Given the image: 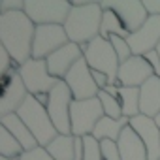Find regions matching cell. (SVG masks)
Wrapping results in <instances>:
<instances>
[{
    "mask_svg": "<svg viewBox=\"0 0 160 160\" xmlns=\"http://www.w3.org/2000/svg\"><path fill=\"white\" fill-rule=\"evenodd\" d=\"M36 25L27 17L25 12L0 13V45H2L15 64H25L32 58Z\"/></svg>",
    "mask_w": 160,
    "mask_h": 160,
    "instance_id": "obj_1",
    "label": "cell"
},
{
    "mask_svg": "<svg viewBox=\"0 0 160 160\" xmlns=\"http://www.w3.org/2000/svg\"><path fill=\"white\" fill-rule=\"evenodd\" d=\"M102 17H104V8L100 6V2H91L83 8H72L64 23L68 40L77 45L91 43L100 36Z\"/></svg>",
    "mask_w": 160,
    "mask_h": 160,
    "instance_id": "obj_2",
    "label": "cell"
},
{
    "mask_svg": "<svg viewBox=\"0 0 160 160\" xmlns=\"http://www.w3.org/2000/svg\"><path fill=\"white\" fill-rule=\"evenodd\" d=\"M17 115L28 126V130L36 138L40 147L47 149V145L58 136V132H57V128H55V124H53V121L47 113V108H43L32 94H28L25 104L19 108Z\"/></svg>",
    "mask_w": 160,
    "mask_h": 160,
    "instance_id": "obj_3",
    "label": "cell"
},
{
    "mask_svg": "<svg viewBox=\"0 0 160 160\" xmlns=\"http://www.w3.org/2000/svg\"><path fill=\"white\" fill-rule=\"evenodd\" d=\"M79 47H81L83 58L87 60L91 70L106 73L109 77V85H119L117 83V75H119L121 60H119V57H117V53H115L109 40H104L102 36H98L91 43L79 45Z\"/></svg>",
    "mask_w": 160,
    "mask_h": 160,
    "instance_id": "obj_4",
    "label": "cell"
},
{
    "mask_svg": "<svg viewBox=\"0 0 160 160\" xmlns=\"http://www.w3.org/2000/svg\"><path fill=\"white\" fill-rule=\"evenodd\" d=\"M72 12L70 0H27L25 13L36 25H62Z\"/></svg>",
    "mask_w": 160,
    "mask_h": 160,
    "instance_id": "obj_5",
    "label": "cell"
},
{
    "mask_svg": "<svg viewBox=\"0 0 160 160\" xmlns=\"http://www.w3.org/2000/svg\"><path fill=\"white\" fill-rule=\"evenodd\" d=\"M106 117L102 104L98 98L92 100H73L70 109V121H72V136L85 138L92 136L96 124Z\"/></svg>",
    "mask_w": 160,
    "mask_h": 160,
    "instance_id": "obj_6",
    "label": "cell"
},
{
    "mask_svg": "<svg viewBox=\"0 0 160 160\" xmlns=\"http://www.w3.org/2000/svg\"><path fill=\"white\" fill-rule=\"evenodd\" d=\"M73 94L66 81H58V85L49 92V104H47V113L57 128L58 134L70 136L72 134V121H70V109L73 102Z\"/></svg>",
    "mask_w": 160,
    "mask_h": 160,
    "instance_id": "obj_7",
    "label": "cell"
},
{
    "mask_svg": "<svg viewBox=\"0 0 160 160\" xmlns=\"http://www.w3.org/2000/svg\"><path fill=\"white\" fill-rule=\"evenodd\" d=\"M19 75L23 79V83L28 91V94L38 96V94H49L62 79H57L49 73L47 62L45 60H38V58H30L25 64L19 66Z\"/></svg>",
    "mask_w": 160,
    "mask_h": 160,
    "instance_id": "obj_8",
    "label": "cell"
},
{
    "mask_svg": "<svg viewBox=\"0 0 160 160\" xmlns=\"http://www.w3.org/2000/svg\"><path fill=\"white\" fill-rule=\"evenodd\" d=\"M70 43L68 34L62 25H42L36 27L34 34V43H32V58L45 60L51 57L55 51Z\"/></svg>",
    "mask_w": 160,
    "mask_h": 160,
    "instance_id": "obj_9",
    "label": "cell"
},
{
    "mask_svg": "<svg viewBox=\"0 0 160 160\" xmlns=\"http://www.w3.org/2000/svg\"><path fill=\"white\" fill-rule=\"evenodd\" d=\"M64 81L70 87V91H72V94H73L75 100H92V98H98L100 89L94 83L91 66L87 64L85 58L75 62V66L64 77Z\"/></svg>",
    "mask_w": 160,
    "mask_h": 160,
    "instance_id": "obj_10",
    "label": "cell"
},
{
    "mask_svg": "<svg viewBox=\"0 0 160 160\" xmlns=\"http://www.w3.org/2000/svg\"><path fill=\"white\" fill-rule=\"evenodd\" d=\"M100 6L104 10L115 12L130 34L139 30L145 25V21L149 19V13L143 6V0H102Z\"/></svg>",
    "mask_w": 160,
    "mask_h": 160,
    "instance_id": "obj_11",
    "label": "cell"
},
{
    "mask_svg": "<svg viewBox=\"0 0 160 160\" xmlns=\"http://www.w3.org/2000/svg\"><path fill=\"white\" fill-rule=\"evenodd\" d=\"M126 42L132 49V55L138 57H145L147 53L156 51L160 43V17H149L139 30L126 38Z\"/></svg>",
    "mask_w": 160,
    "mask_h": 160,
    "instance_id": "obj_12",
    "label": "cell"
},
{
    "mask_svg": "<svg viewBox=\"0 0 160 160\" xmlns=\"http://www.w3.org/2000/svg\"><path fill=\"white\" fill-rule=\"evenodd\" d=\"M152 75H154V72H152L151 64L147 62V58L134 55L126 62L121 64L119 75H117V83L121 87H136V89H139Z\"/></svg>",
    "mask_w": 160,
    "mask_h": 160,
    "instance_id": "obj_13",
    "label": "cell"
},
{
    "mask_svg": "<svg viewBox=\"0 0 160 160\" xmlns=\"http://www.w3.org/2000/svg\"><path fill=\"white\" fill-rule=\"evenodd\" d=\"M130 126L145 143L149 160H160V126L154 122V119L138 115L130 119Z\"/></svg>",
    "mask_w": 160,
    "mask_h": 160,
    "instance_id": "obj_14",
    "label": "cell"
},
{
    "mask_svg": "<svg viewBox=\"0 0 160 160\" xmlns=\"http://www.w3.org/2000/svg\"><path fill=\"white\" fill-rule=\"evenodd\" d=\"M83 58V51L77 43H66L64 47H60L58 51H55L51 57L45 58L47 62V68H49V73L57 79H64L68 75V72L75 66L77 60Z\"/></svg>",
    "mask_w": 160,
    "mask_h": 160,
    "instance_id": "obj_15",
    "label": "cell"
},
{
    "mask_svg": "<svg viewBox=\"0 0 160 160\" xmlns=\"http://www.w3.org/2000/svg\"><path fill=\"white\" fill-rule=\"evenodd\" d=\"M27 98H28V91L23 83L21 75L17 73L15 77H12L10 87H6L2 91V96H0V117L17 113Z\"/></svg>",
    "mask_w": 160,
    "mask_h": 160,
    "instance_id": "obj_16",
    "label": "cell"
},
{
    "mask_svg": "<svg viewBox=\"0 0 160 160\" xmlns=\"http://www.w3.org/2000/svg\"><path fill=\"white\" fill-rule=\"evenodd\" d=\"M139 109L141 115L154 119L160 113V77L152 75L139 87Z\"/></svg>",
    "mask_w": 160,
    "mask_h": 160,
    "instance_id": "obj_17",
    "label": "cell"
},
{
    "mask_svg": "<svg viewBox=\"0 0 160 160\" xmlns=\"http://www.w3.org/2000/svg\"><path fill=\"white\" fill-rule=\"evenodd\" d=\"M117 145H119V151H121V158L122 160H149L145 143L141 141V138L134 132V128L130 124L122 130Z\"/></svg>",
    "mask_w": 160,
    "mask_h": 160,
    "instance_id": "obj_18",
    "label": "cell"
},
{
    "mask_svg": "<svg viewBox=\"0 0 160 160\" xmlns=\"http://www.w3.org/2000/svg\"><path fill=\"white\" fill-rule=\"evenodd\" d=\"M0 124H2L4 128H8V130L12 132V136H13V138L23 145L25 152L34 151L36 147H40V145H38V141H36V138L32 136V132L28 130V126L21 121V117H19L17 113L6 115V117H0Z\"/></svg>",
    "mask_w": 160,
    "mask_h": 160,
    "instance_id": "obj_19",
    "label": "cell"
},
{
    "mask_svg": "<svg viewBox=\"0 0 160 160\" xmlns=\"http://www.w3.org/2000/svg\"><path fill=\"white\" fill-rule=\"evenodd\" d=\"M128 124H130V119H126V117H122L121 121H115V119H111V117H104V119L96 124L92 136H94L98 141H104V139L119 141L122 130H124Z\"/></svg>",
    "mask_w": 160,
    "mask_h": 160,
    "instance_id": "obj_20",
    "label": "cell"
},
{
    "mask_svg": "<svg viewBox=\"0 0 160 160\" xmlns=\"http://www.w3.org/2000/svg\"><path fill=\"white\" fill-rule=\"evenodd\" d=\"M47 152L53 156V160H75V136L58 134L47 145Z\"/></svg>",
    "mask_w": 160,
    "mask_h": 160,
    "instance_id": "obj_21",
    "label": "cell"
},
{
    "mask_svg": "<svg viewBox=\"0 0 160 160\" xmlns=\"http://www.w3.org/2000/svg\"><path fill=\"white\" fill-rule=\"evenodd\" d=\"M100 36L104 40H109L111 36H121V38H128L130 32L124 27V23L121 21V17L111 12V10H104V17H102V28H100Z\"/></svg>",
    "mask_w": 160,
    "mask_h": 160,
    "instance_id": "obj_22",
    "label": "cell"
},
{
    "mask_svg": "<svg viewBox=\"0 0 160 160\" xmlns=\"http://www.w3.org/2000/svg\"><path fill=\"white\" fill-rule=\"evenodd\" d=\"M119 100H121V106H122V117L134 119V117L141 115V109H139V89H136V87H121Z\"/></svg>",
    "mask_w": 160,
    "mask_h": 160,
    "instance_id": "obj_23",
    "label": "cell"
},
{
    "mask_svg": "<svg viewBox=\"0 0 160 160\" xmlns=\"http://www.w3.org/2000/svg\"><path fill=\"white\" fill-rule=\"evenodd\" d=\"M25 152L23 145L12 136V132L8 128H4L0 124V156H8V158H21V154Z\"/></svg>",
    "mask_w": 160,
    "mask_h": 160,
    "instance_id": "obj_24",
    "label": "cell"
},
{
    "mask_svg": "<svg viewBox=\"0 0 160 160\" xmlns=\"http://www.w3.org/2000/svg\"><path fill=\"white\" fill-rule=\"evenodd\" d=\"M98 100L102 104V109L106 113V117H111L115 121H121L122 119V106H121V100L108 94L106 91H100L98 92Z\"/></svg>",
    "mask_w": 160,
    "mask_h": 160,
    "instance_id": "obj_25",
    "label": "cell"
},
{
    "mask_svg": "<svg viewBox=\"0 0 160 160\" xmlns=\"http://www.w3.org/2000/svg\"><path fill=\"white\" fill-rule=\"evenodd\" d=\"M83 143H85L83 160H104L102 149H100V141H98L94 136H85V138H83Z\"/></svg>",
    "mask_w": 160,
    "mask_h": 160,
    "instance_id": "obj_26",
    "label": "cell"
},
{
    "mask_svg": "<svg viewBox=\"0 0 160 160\" xmlns=\"http://www.w3.org/2000/svg\"><path fill=\"white\" fill-rule=\"evenodd\" d=\"M109 42H111V45H113V49H115V53H117L119 60H121V64H122V62H126L130 57H134V55H132V49H130V45H128V42H126V38L111 36V38H109Z\"/></svg>",
    "mask_w": 160,
    "mask_h": 160,
    "instance_id": "obj_27",
    "label": "cell"
},
{
    "mask_svg": "<svg viewBox=\"0 0 160 160\" xmlns=\"http://www.w3.org/2000/svg\"><path fill=\"white\" fill-rule=\"evenodd\" d=\"M100 149H102L104 160H122V158H121V151H119L117 141L104 139V141H100Z\"/></svg>",
    "mask_w": 160,
    "mask_h": 160,
    "instance_id": "obj_28",
    "label": "cell"
},
{
    "mask_svg": "<svg viewBox=\"0 0 160 160\" xmlns=\"http://www.w3.org/2000/svg\"><path fill=\"white\" fill-rule=\"evenodd\" d=\"M12 68H19V64H15V60L12 58V55L2 45H0V72H2V75L8 73Z\"/></svg>",
    "mask_w": 160,
    "mask_h": 160,
    "instance_id": "obj_29",
    "label": "cell"
},
{
    "mask_svg": "<svg viewBox=\"0 0 160 160\" xmlns=\"http://www.w3.org/2000/svg\"><path fill=\"white\" fill-rule=\"evenodd\" d=\"M27 0H2L0 2V13H10V12H25Z\"/></svg>",
    "mask_w": 160,
    "mask_h": 160,
    "instance_id": "obj_30",
    "label": "cell"
},
{
    "mask_svg": "<svg viewBox=\"0 0 160 160\" xmlns=\"http://www.w3.org/2000/svg\"><path fill=\"white\" fill-rule=\"evenodd\" d=\"M19 160H53V156L47 152V149H43V147H36L34 151L23 152Z\"/></svg>",
    "mask_w": 160,
    "mask_h": 160,
    "instance_id": "obj_31",
    "label": "cell"
},
{
    "mask_svg": "<svg viewBox=\"0 0 160 160\" xmlns=\"http://www.w3.org/2000/svg\"><path fill=\"white\" fill-rule=\"evenodd\" d=\"M149 17H160V0H143Z\"/></svg>",
    "mask_w": 160,
    "mask_h": 160,
    "instance_id": "obj_32",
    "label": "cell"
},
{
    "mask_svg": "<svg viewBox=\"0 0 160 160\" xmlns=\"http://www.w3.org/2000/svg\"><path fill=\"white\" fill-rule=\"evenodd\" d=\"M145 58H147V62L151 64V68H152L154 75H156V77H160V57H158V53H156V51H151V53H147V55H145Z\"/></svg>",
    "mask_w": 160,
    "mask_h": 160,
    "instance_id": "obj_33",
    "label": "cell"
},
{
    "mask_svg": "<svg viewBox=\"0 0 160 160\" xmlns=\"http://www.w3.org/2000/svg\"><path fill=\"white\" fill-rule=\"evenodd\" d=\"M91 72H92V79H94V83L98 85V89L106 91V87L109 85V77L106 73H102V72H96V70H91Z\"/></svg>",
    "mask_w": 160,
    "mask_h": 160,
    "instance_id": "obj_34",
    "label": "cell"
},
{
    "mask_svg": "<svg viewBox=\"0 0 160 160\" xmlns=\"http://www.w3.org/2000/svg\"><path fill=\"white\" fill-rule=\"evenodd\" d=\"M154 122H156V124H158V126H160V113H158V115H156V117H154Z\"/></svg>",
    "mask_w": 160,
    "mask_h": 160,
    "instance_id": "obj_35",
    "label": "cell"
},
{
    "mask_svg": "<svg viewBox=\"0 0 160 160\" xmlns=\"http://www.w3.org/2000/svg\"><path fill=\"white\" fill-rule=\"evenodd\" d=\"M0 160H19V158H8V156H0Z\"/></svg>",
    "mask_w": 160,
    "mask_h": 160,
    "instance_id": "obj_36",
    "label": "cell"
},
{
    "mask_svg": "<svg viewBox=\"0 0 160 160\" xmlns=\"http://www.w3.org/2000/svg\"><path fill=\"white\" fill-rule=\"evenodd\" d=\"M156 53H158V57H160V43H158V47H156Z\"/></svg>",
    "mask_w": 160,
    "mask_h": 160,
    "instance_id": "obj_37",
    "label": "cell"
}]
</instances>
